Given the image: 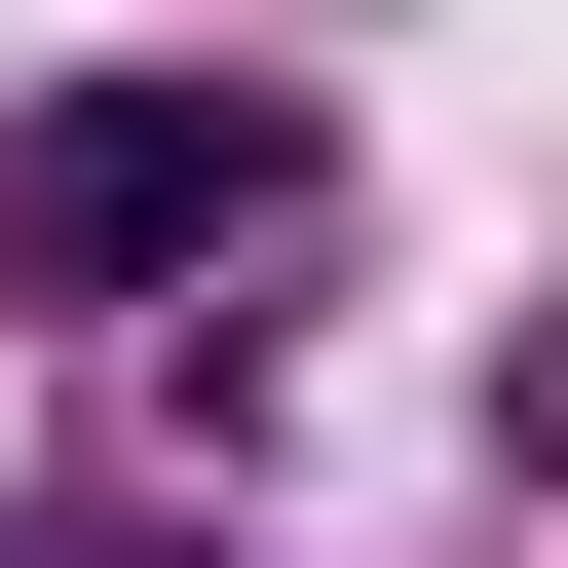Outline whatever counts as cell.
Listing matches in <instances>:
<instances>
[{
    "label": "cell",
    "mask_w": 568,
    "mask_h": 568,
    "mask_svg": "<svg viewBox=\"0 0 568 568\" xmlns=\"http://www.w3.org/2000/svg\"><path fill=\"white\" fill-rule=\"evenodd\" d=\"M0 568H190V530H0Z\"/></svg>",
    "instance_id": "7a4b0ae2"
},
{
    "label": "cell",
    "mask_w": 568,
    "mask_h": 568,
    "mask_svg": "<svg viewBox=\"0 0 568 568\" xmlns=\"http://www.w3.org/2000/svg\"><path fill=\"white\" fill-rule=\"evenodd\" d=\"M342 114L304 77H39L0 114V304H190V265H304Z\"/></svg>",
    "instance_id": "6da1fadb"
}]
</instances>
